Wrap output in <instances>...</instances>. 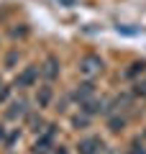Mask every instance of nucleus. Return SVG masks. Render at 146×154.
<instances>
[{"mask_svg":"<svg viewBox=\"0 0 146 154\" xmlns=\"http://www.w3.org/2000/svg\"><path fill=\"white\" fill-rule=\"evenodd\" d=\"M133 93H136V95H141V98H146V77H144V80H138V82H136Z\"/></svg>","mask_w":146,"mask_h":154,"instance_id":"11","label":"nucleus"},{"mask_svg":"<svg viewBox=\"0 0 146 154\" xmlns=\"http://www.w3.org/2000/svg\"><path fill=\"white\" fill-rule=\"evenodd\" d=\"M0 141H3V126H0Z\"/></svg>","mask_w":146,"mask_h":154,"instance_id":"15","label":"nucleus"},{"mask_svg":"<svg viewBox=\"0 0 146 154\" xmlns=\"http://www.w3.org/2000/svg\"><path fill=\"white\" fill-rule=\"evenodd\" d=\"M8 93H11V88H5V85H0V103L8 98Z\"/></svg>","mask_w":146,"mask_h":154,"instance_id":"13","label":"nucleus"},{"mask_svg":"<svg viewBox=\"0 0 146 154\" xmlns=\"http://www.w3.org/2000/svg\"><path fill=\"white\" fill-rule=\"evenodd\" d=\"M105 149V141L97 136H87V139H80V144H77V152L80 154H103Z\"/></svg>","mask_w":146,"mask_h":154,"instance_id":"2","label":"nucleus"},{"mask_svg":"<svg viewBox=\"0 0 146 154\" xmlns=\"http://www.w3.org/2000/svg\"><path fill=\"white\" fill-rule=\"evenodd\" d=\"M36 100H38V108H46L49 100H51V88H41L38 95H36Z\"/></svg>","mask_w":146,"mask_h":154,"instance_id":"8","label":"nucleus"},{"mask_svg":"<svg viewBox=\"0 0 146 154\" xmlns=\"http://www.w3.org/2000/svg\"><path fill=\"white\" fill-rule=\"evenodd\" d=\"M41 77L44 80H54V77H59V59L56 57H46L44 59V64H41Z\"/></svg>","mask_w":146,"mask_h":154,"instance_id":"4","label":"nucleus"},{"mask_svg":"<svg viewBox=\"0 0 146 154\" xmlns=\"http://www.w3.org/2000/svg\"><path fill=\"white\" fill-rule=\"evenodd\" d=\"M26 108H28V103H26L23 98L13 100L11 108L5 110V118H11V121H18V118H23V116H26Z\"/></svg>","mask_w":146,"mask_h":154,"instance_id":"5","label":"nucleus"},{"mask_svg":"<svg viewBox=\"0 0 146 154\" xmlns=\"http://www.w3.org/2000/svg\"><path fill=\"white\" fill-rule=\"evenodd\" d=\"M108 126H110V131H120V128L126 126V118L115 116V118H110V121H108Z\"/></svg>","mask_w":146,"mask_h":154,"instance_id":"9","label":"nucleus"},{"mask_svg":"<svg viewBox=\"0 0 146 154\" xmlns=\"http://www.w3.org/2000/svg\"><path fill=\"white\" fill-rule=\"evenodd\" d=\"M82 105H85L82 110H85L87 116H92V113H100V110H103V100H87V103H82Z\"/></svg>","mask_w":146,"mask_h":154,"instance_id":"7","label":"nucleus"},{"mask_svg":"<svg viewBox=\"0 0 146 154\" xmlns=\"http://www.w3.org/2000/svg\"><path fill=\"white\" fill-rule=\"evenodd\" d=\"M87 123V116H75V126H85Z\"/></svg>","mask_w":146,"mask_h":154,"instance_id":"14","label":"nucleus"},{"mask_svg":"<svg viewBox=\"0 0 146 154\" xmlns=\"http://www.w3.org/2000/svg\"><path fill=\"white\" fill-rule=\"evenodd\" d=\"M92 95H95L92 82H82V85H77V90H75V100H80V103H87Z\"/></svg>","mask_w":146,"mask_h":154,"instance_id":"6","label":"nucleus"},{"mask_svg":"<svg viewBox=\"0 0 146 154\" xmlns=\"http://www.w3.org/2000/svg\"><path fill=\"white\" fill-rule=\"evenodd\" d=\"M144 67H146V62H133V64H131V69L126 72V77H136L138 72H144Z\"/></svg>","mask_w":146,"mask_h":154,"instance_id":"10","label":"nucleus"},{"mask_svg":"<svg viewBox=\"0 0 146 154\" xmlns=\"http://www.w3.org/2000/svg\"><path fill=\"white\" fill-rule=\"evenodd\" d=\"M80 72L87 77V80H92V77H97L100 72H103V59L97 54H87L80 59Z\"/></svg>","mask_w":146,"mask_h":154,"instance_id":"1","label":"nucleus"},{"mask_svg":"<svg viewBox=\"0 0 146 154\" xmlns=\"http://www.w3.org/2000/svg\"><path fill=\"white\" fill-rule=\"evenodd\" d=\"M31 126H33V131H41V128H38V126H44V121H41V118H36V116H33V118H31Z\"/></svg>","mask_w":146,"mask_h":154,"instance_id":"12","label":"nucleus"},{"mask_svg":"<svg viewBox=\"0 0 146 154\" xmlns=\"http://www.w3.org/2000/svg\"><path fill=\"white\" fill-rule=\"evenodd\" d=\"M115 154H120V152H115ZM123 154H126V152H123Z\"/></svg>","mask_w":146,"mask_h":154,"instance_id":"16","label":"nucleus"},{"mask_svg":"<svg viewBox=\"0 0 146 154\" xmlns=\"http://www.w3.org/2000/svg\"><path fill=\"white\" fill-rule=\"evenodd\" d=\"M38 75H41V67H26V69L16 77V88H31L38 80Z\"/></svg>","mask_w":146,"mask_h":154,"instance_id":"3","label":"nucleus"}]
</instances>
